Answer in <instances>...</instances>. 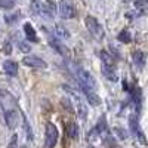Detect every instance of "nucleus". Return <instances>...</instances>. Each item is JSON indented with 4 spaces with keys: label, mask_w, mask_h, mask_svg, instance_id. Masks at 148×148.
<instances>
[{
    "label": "nucleus",
    "mask_w": 148,
    "mask_h": 148,
    "mask_svg": "<svg viewBox=\"0 0 148 148\" xmlns=\"http://www.w3.org/2000/svg\"><path fill=\"white\" fill-rule=\"evenodd\" d=\"M84 24H86V28L89 30V33L95 37L96 40H102L104 39V27L101 25V22L98 21L93 15H88L84 18Z\"/></svg>",
    "instance_id": "f257e3e1"
},
{
    "label": "nucleus",
    "mask_w": 148,
    "mask_h": 148,
    "mask_svg": "<svg viewBox=\"0 0 148 148\" xmlns=\"http://www.w3.org/2000/svg\"><path fill=\"white\" fill-rule=\"evenodd\" d=\"M58 142V129L52 121L46 123L45 130V148H53Z\"/></svg>",
    "instance_id": "f03ea898"
},
{
    "label": "nucleus",
    "mask_w": 148,
    "mask_h": 148,
    "mask_svg": "<svg viewBox=\"0 0 148 148\" xmlns=\"http://www.w3.org/2000/svg\"><path fill=\"white\" fill-rule=\"evenodd\" d=\"M77 79H79V84L84 86L90 90H93L96 88V82L93 79V76L88 71V70H83V68H79L77 70Z\"/></svg>",
    "instance_id": "7ed1b4c3"
},
{
    "label": "nucleus",
    "mask_w": 148,
    "mask_h": 148,
    "mask_svg": "<svg viewBox=\"0 0 148 148\" xmlns=\"http://www.w3.org/2000/svg\"><path fill=\"white\" fill-rule=\"evenodd\" d=\"M58 10H59V15L64 19H73L74 15H76V9H74V6L70 0H59Z\"/></svg>",
    "instance_id": "20e7f679"
},
{
    "label": "nucleus",
    "mask_w": 148,
    "mask_h": 148,
    "mask_svg": "<svg viewBox=\"0 0 148 148\" xmlns=\"http://www.w3.org/2000/svg\"><path fill=\"white\" fill-rule=\"evenodd\" d=\"M22 64L25 65V67H30V68H46L47 67L46 61H43L39 56H34V55L24 56L22 58Z\"/></svg>",
    "instance_id": "39448f33"
},
{
    "label": "nucleus",
    "mask_w": 148,
    "mask_h": 148,
    "mask_svg": "<svg viewBox=\"0 0 148 148\" xmlns=\"http://www.w3.org/2000/svg\"><path fill=\"white\" fill-rule=\"evenodd\" d=\"M80 86V90L83 92V95L86 96V99H88V102L92 105V107H98L101 104V98L98 96L93 90H90V89H88V88H84V86H82V84H79Z\"/></svg>",
    "instance_id": "423d86ee"
},
{
    "label": "nucleus",
    "mask_w": 148,
    "mask_h": 148,
    "mask_svg": "<svg viewBox=\"0 0 148 148\" xmlns=\"http://www.w3.org/2000/svg\"><path fill=\"white\" fill-rule=\"evenodd\" d=\"M5 121L9 129H14L18 123V111L16 110H8L5 113Z\"/></svg>",
    "instance_id": "0eeeda50"
},
{
    "label": "nucleus",
    "mask_w": 148,
    "mask_h": 148,
    "mask_svg": "<svg viewBox=\"0 0 148 148\" xmlns=\"http://www.w3.org/2000/svg\"><path fill=\"white\" fill-rule=\"evenodd\" d=\"M101 73L104 74V77L110 82H117V71L114 67H108V65H101Z\"/></svg>",
    "instance_id": "6e6552de"
},
{
    "label": "nucleus",
    "mask_w": 148,
    "mask_h": 148,
    "mask_svg": "<svg viewBox=\"0 0 148 148\" xmlns=\"http://www.w3.org/2000/svg\"><path fill=\"white\" fill-rule=\"evenodd\" d=\"M65 132H67V136L70 139H77L79 138V126L76 121H68L67 126H65Z\"/></svg>",
    "instance_id": "1a4fd4ad"
},
{
    "label": "nucleus",
    "mask_w": 148,
    "mask_h": 148,
    "mask_svg": "<svg viewBox=\"0 0 148 148\" xmlns=\"http://www.w3.org/2000/svg\"><path fill=\"white\" fill-rule=\"evenodd\" d=\"M24 34H25L28 43H37V34H36V30L33 28V25L30 22H25L24 24Z\"/></svg>",
    "instance_id": "9d476101"
},
{
    "label": "nucleus",
    "mask_w": 148,
    "mask_h": 148,
    "mask_svg": "<svg viewBox=\"0 0 148 148\" xmlns=\"http://www.w3.org/2000/svg\"><path fill=\"white\" fill-rule=\"evenodd\" d=\"M3 71L10 77H15L18 74V64L14 61H5L3 62Z\"/></svg>",
    "instance_id": "9b49d317"
},
{
    "label": "nucleus",
    "mask_w": 148,
    "mask_h": 148,
    "mask_svg": "<svg viewBox=\"0 0 148 148\" xmlns=\"http://www.w3.org/2000/svg\"><path fill=\"white\" fill-rule=\"evenodd\" d=\"M99 58H101V61H102V65L114 67V56H113V53H110L108 51L102 49V51L99 52Z\"/></svg>",
    "instance_id": "f8f14e48"
},
{
    "label": "nucleus",
    "mask_w": 148,
    "mask_h": 148,
    "mask_svg": "<svg viewBox=\"0 0 148 148\" xmlns=\"http://www.w3.org/2000/svg\"><path fill=\"white\" fill-rule=\"evenodd\" d=\"M145 59H147V56H145V53H144L142 51H135V52H133V62L136 64L138 68H144Z\"/></svg>",
    "instance_id": "ddd939ff"
},
{
    "label": "nucleus",
    "mask_w": 148,
    "mask_h": 148,
    "mask_svg": "<svg viewBox=\"0 0 148 148\" xmlns=\"http://www.w3.org/2000/svg\"><path fill=\"white\" fill-rule=\"evenodd\" d=\"M61 107H62L68 114H76V108H74V105H73V101L70 99V98H62L61 99Z\"/></svg>",
    "instance_id": "4468645a"
},
{
    "label": "nucleus",
    "mask_w": 148,
    "mask_h": 148,
    "mask_svg": "<svg viewBox=\"0 0 148 148\" xmlns=\"http://www.w3.org/2000/svg\"><path fill=\"white\" fill-rule=\"evenodd\" d=\"M95 132L99 135H105V132H107V120H105V116H102L99 120H98V123H96V126H95Z\"/></svg>",
    "instance_id": "2eb2a0df"
},
{
    "label": "nucleus",
    "mask_w": 148,
    "mask_h": 148,
    "mask_svg": "<svg viewBox=\"0 0 148 148\" xmlns=\"http://www.w3.org/2000/svg\"><path fill=\"white\" fill-rule=\"evenodd\" d=\"M55 34L59 37V39H68L70 37V31L64 25H61V24H56L55 25Z\"/></svg>",
    "instance_id": "dca6fc26"
},
{
    "label": "nucleus",
    "mask_w": 148,
    "mask_h": 148,
    "mask_svg": "<svg viewBox=\"0 0 148 148\" xmlns=\"http://www.w3.org/2000/svg\"><path fill=\"white\" fill-rule=\"evenodd\" d=\"M135 9L139 14H147L148 12V0H136L135 2Z\"/></svg>",
    "instance_id": "f3484780"
},
{
    "label": "nucleus",
    "mask_w": 148,
    "mask_h": 148,
    "mask_svg": "<svg viewBox=\"0 0 148 148\" xmlns=\"http://www.w3.org/2000/svg\"><path fill=\"white\" fill-rule=\"evenodd\" d=\"M22 126H24V130H25V133H27V139H28V141H33V130H31V126H30L27 117L24 116V114H22Z\"/></svg>",
    "instance_id": "a211bd4d"
},
{
    "label": "nucleus",
    "mask_w": 148,
    "mask_h": 148,
    "mask_svg": "<svg viewBox=\"0 0 148 148\" xmlns=\"http://www.w3.org/2000/svg\"><path fill=\"white\" fill-rule=\"evenodd\" d=\"M117 40L121 42V43H130V42H132V36H130V33H129L127 30H123V31L119 33Z\"/></svg>",
    "instance_id": "6ab92c4d"
},
{
    "label": "nucleus",
    "mask_w": 148,
    "mask_h": 148,
    "mask_svg": "<svg viewBox=\"0 0 148 148\" xmlns=\"http://www.w3.org/2000/svg\"><path fill=\"white\" fill-rule=\"evenodd\" d=\"M49 43H51V46H53V47L56 49V51L61 53V55H65V51H67V49H64L62 43L58 42V39H51V42H49Z\"/></svg>",
    "instance_id": "aec40b11"
},
{
    "label": "nucleus",
    "mask_w": 148,
    "mask_h": 148,
    "mask_svg": "<svg viewBox=\"0 0 148 148\" xmlns=\"http://www.w3.org/2000/svg\"><path fill=\"white\" fill-rule=\"evenodd\" d=\"M18 45H19V49H21V52H24V53H28L30 52V43H27V42H24V40H19L18 42Z\"/></svg>",
    "instance_id": "412c9836"
},
{
    "label": "nucleus",
    "mask_w": 148,
    "mask_h": 148,
    "mask_svg": "<svg viewBox=\"0 0 148 148\" xmlns=\"http://www.w3.org/2000/svg\"><path fill=\"white\" fill-rule=\"evenodd\" d=\"M0 8H3V9L14 8V0H0Z\"/></svg>",
    "instance_id": "4be33fe9"
},
{
    "label": "nucleus",
    "mask_w": 148,
    "mask_h": 148,
    "mask_svg": "<svg viewBox=\"0 0 148 148\" xmlns=\"http://www.w3.org/2000/svg\"><path fill=\"white\" fill-rule=\"evenodd\" d=\"M114 133L119 135V138H120V139H126V138H127V133H126L125 130H121L120 127H116V129H114Z\"/></svg>",
    "instance_id": "5701e85b"
},
{
    "label": "nucleus",
    "mask_w": 148,
    "mask_h": 148,
    "mask_svg": "<svg viewBox=\"0 0 148 148\" xmlns=\"http://www.w3.org/2000/svg\"><path fill=\"white\" fill-rule=\"evenodd\" d=\"M18 19V14H14V15H9V16H5V21L8 24H12V22H15Z\"/></svg>",
    "instance_id": "b1692460"
},
{
    "label": "nucleus",
    "mask_w": 148,
    "mask_h": 148,
    "mask_svg": "<svg viewBox=\"0 0 148 148\" xmlns=\"http://www.w3.org/2000/svg\"><path fill=\"white\" fill-rule=\"evenodd\" d=\"M16 141H18V135H14L10 144H9V148H16Z\"/></svg>",
    "instance_id": "393cba45"
},
{
    "label": "nucleus",
    "mask_w": 148,
    "mask_h": 148,
    "mask_svg": "<svg viewBox=\"0 0 148 148\" xmlns=\"http://www.w3.org/2000/svg\"><path fill=\"white\" fill-rule=\"evenodd\" d=\"M5 51H6V53H8V55L10 53V45H9V43H8V45L5 46Z\"/></svg>",
    "instance_id": "a878e982"
},
{
    "label": "nucleus",
    "mask_w": 148,
    "mask_h": 148,
    "mask_svg": "<svg viewBox=\"0 0 148 148\" xmlns=\"http://www.w3.org/2000/svg\"><path fill=\"white\" fill-rule=\"evenodd\" d=\"M3 95H5V92H3L2 89H0V96H3Z\"/></svg>",
    "instance_id": "bb28decb"
},
{
    "label": "nucleus",
    "mask_w": 148,
    "mask_h": 148,
    "mask_svg": "<svg viewBox=\"0 0 148 148\" xmlns=\"http://www.w3.org/2000/svg\"><path fill=\"white\" fill-rule=\"evenodd\" d=\"M89 148H93V147H89Z\"/></svg>",
    "instance_id": "cd10ccee"
}]
</instances>
